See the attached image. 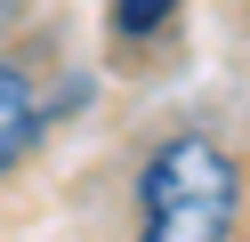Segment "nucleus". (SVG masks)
<instances>
[{
    "instance_id": "1",
    "label": "nucleus",
    "mask_w": 250,
    "mask_h": 242,
    "mask_svg": "<svg viewBox=\"0 0 250 242\" xmlns=\"http://www.w3.org/2000/svg\"><path fill=\"white\" fill-rule=\"evenodd\" d=\"M250 170L202 113L153 121L129 154V242H242Z\"/></svg>"
},
{
    "instance_id": "2",
    "label": "nucleus",
    "mask_w": 250,
    "mask_h": 242,
    "mask_svg": "<svg viewBox=\"0 0 250 242\" xmlns=\"http://www.w3.org/2000/svg\"><path fill=\"white\" fill-rule=\"evenodd\" d=\"M89 73H41L24 48H0V177H17L49 145V129L89 105Z\"/></svg>"
},
{
    "instance_id": "3",
    "label": "nucleus",
    "mask_w": 250,
    "mask_h": 242,
    "mask_svg": "<svg viewBox=\"0 0 250 242\" xmlns=\"http://www.w3.org/2000/svg\"><path fill=\"white\" fill-rule=\"evenodd\" d=\"M178 8L186 0H105V24H113L121 48H153L169 24H178Z\"/></svg>"
},
{
    "instance_id": "4",
    "label": "nucleus",
    "mask_w": 250,
    "mask_h": 242,
    "mask_svg": "<svg viewBox=\"0 0 250 242\" xmlns=\"http://www.w3.org/2000/svg\"><path fill=\"white\" fill-rule=\"evenodd\" d=\"M24 24V0H0V48H8V32Z\"/></svg>"
},
{
    "instance_id": "5",
    "label": "nucleus",
    "mask_w": 250,
    "mask_h": 242,
    "mask_svg": "<svg viewBox=\"0 0 250 242\" xmlns=\"http://www.w3.org/2000/svg\"><path fill=\"white\" fill-rule=\"evenodd\" d=\"M242 41H250V0H242Z\"/></svg>"
}]
</instances>
